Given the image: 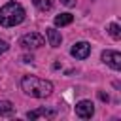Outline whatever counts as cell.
Masks as SVG:
<instances>
[{
  "label": "cell",
  "instance_id": "obj_1",
  "mask_svg": "<svg viewBox=\"0 0 121 121\" xmlns=\"http://www.w3.org/2000/svg\"><path fill=\"white\" fill-rule=\"evenodd\" d=\"M21 89L26 96L32 98H45L53 93V83L49 79H42L38 76H23Z\"/></svg>",
  "mask_w": 121,
  "mask_h": 121
},
{
  "label": "cell",
  "instance_id": "obj_3",
  "mask_svg": "<svg viewBox=\"0 0 121 121\" xmlns=\"http://www.w3.org/2000/svg\"><path fill=\"white\" fill-rule=\"evenodd\" d=\"M43 43H45V38H43L42 34H36V32L25 34V36H21V40H19V45H21L23 49H38V47H42Z\"/></svg>",
  "mask_w": 121,
  "mask_h": 121
},
{
  "label": "cell",
  "instance_id": "obj_11",
  "mask_svg": "<svg viewBox=\"0 0 121 121\" xmlns=\"http://www.w3.org/2000/svg\"><path fill=\"white\" fill-rule=\"evenodd\" d=\"M32 4L40 9V11H49L53 8V0H32Z\"/></svg>",
  "mask_w": 121,
  "mask_h": 121
},
{
  "label": "cell",
  "instance_id": "obj_14",
  "mask_svg": "<svg viewBox=\"0 0 121 121\" xmlns=\"http://www.w3.org/2000/svg\"><path fill=\"white\" fill-rule=\"evenodd\" d=\"M60 4H64L66 8H72V6H76V0H60Z\"/></svg>",
  "mask_w": 121,
  "mask_h": 121
},
{
  "label": "cell",
  "instance_id": "obj_2",
  "mask_svg": "<svg viewBox=\"0 0 121 121\" xmlns=\"http://www.w3.org/2000/svg\"><path fill=\"white\" fill-rule=\"evenodd\" d=\"M25 17H26V11L19 2L11 0V2H8V4H4L0 8V25L6 26V28L21 25L25 21Z\"/></svg>",
  "mask_w": 121,
  "mask_h": 121
},
{
  "label": "cell",
  "instance_id": "obj_7",
  "mask_svg": "<svg viewBox=\"0 0 121 121\" xmlns=\"http://www.w3.org/2000/svg\"><path fill=\"white\" fill-rule=\"evenodd\" d=\"M55 115H57V112H55V110H51V108H38V110L26 112V119H30V121H34V119H38V117H47V119H53Z\"/></svg>",
  "mask_w": 121,
  "mask_h": 121
},
{
  "label": "cell",
  "instance_id": "obj_8",
  "mask_svg": "<svg viewBox=\"0 0 121 121\" xmlns=\"http://www.w3.org/2000/svg\"><path fill=\"white\" fill-rule=\"evenodd\" d=\"M45 38H47L51 47H60V43H62V36H60V32L57 28H47L45 30Z\"/></svg>",
  "mask_w": 121,
  "mask_h": 121
},
{
  "label": "cell",
  "instance_id": "obj_13",
  "mask_svg": "<svg viewBox=\"0 0 121 121\" xmlns=\"http://www.w3.org/2000/svg\"><path fill=\"white\" fill-rule=\"evenodd\" d=\"M9 49V45H8V42H4V40H0V55H4L6 51Z\"/></svg>",
  "mask_w": 121,
  "mask_h": 121
},
{
  "label": "cell",
  "instance_id": "obj_6",
  "mask_svg": "<svg viewBox=\"0 0 121 121\" xmlns=\"http://www.w3.org/2000/svg\"><path fill=\"white\" fill-rule=\"evenodd\" d=\"M70 53H72L74 59L83 60V59H87V57L91 55V43H87V42H76V43L72 45Z\"/></svg>",
  "mask_w": 121,
  "mask_h": 121
},
{
  "label": "cell",
  "instance_id": "obj_12",
  "mask_svg": "<svg viewBox=\"0 0 121 121\" xmlns=\"http://www.w3.org/2000/svg\"><path fill=\"white\" fill-rule=\"evenodd\" d=\"M108 32H110V36H112L113 40H119V38H121V28H119L117 23H110V25H108Z\"/></svg>",
  "mask_w": 121,
  "mask_h": 121
},
{
  "label": "cell",
  "instance_id": "obj_10",
  "mask_svg": "<svg viewBox=\"0 0 121 121\" xmlns=\"http://www.w3.org/2000/svg\"><path fill=\"white\" fill-rule=\"evenodd\" d=\"M13 113V104L9 100H0V115H11Z\"/></svg>",
  "mask_w": 121,
  "mask_h": 121
},
{
  "label": "cell",
  "instance_id": "obj_4",
  "mask_svg": "<svg viewBox=\"0 0 121 121\" xmlns=\"http://www.w3.org/2000/svg\"><path fill=\"white\" fill-rule=\"evenodd\" d=\"M102 60L113 68V70H121V53L119 51H113V49H106L102 51Z\"/></svg>",
  "mask_w": 121,
  "mask_h": 121
},
{
  "label": "cell",
  "instance_id": "obj_5",
  "mask_svg": "<svg viewBox=\"0 0 121 121\" xmlns=\"http://www.w3.org/2000/svg\"><path fill=\"white\" fill-rule=\"evenodd\" d=\"M95 113V104L91 100H79L76 104V115L81 119H91Z\"/></svg>",
  "mask_w": 121,
  "mask_h": 121
},
{
  "label": "cell",
  "instance_id": "obj_9",
  "mask_svg": "<svg viewBox=\"0 0 121 121\" xmlns=\"http://www.w3.org/2000/svg\"><path fill=\"white\" fill-rule=\"evenodd\" d=\"M74 21V15L72 13H60L55 17V26H66Z\"/></svg>",
  "mask_w": 121,
  "mask_h": 121
}]
</instances>
